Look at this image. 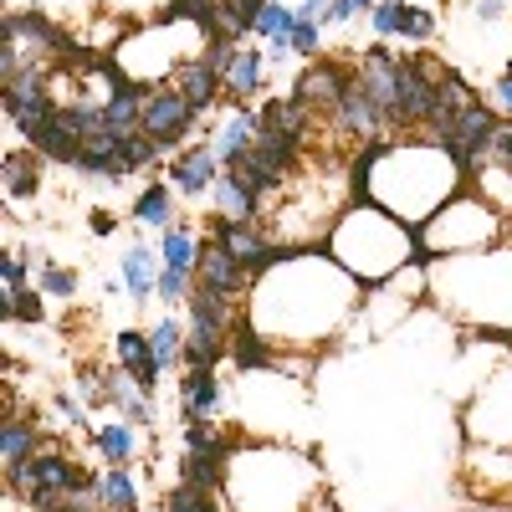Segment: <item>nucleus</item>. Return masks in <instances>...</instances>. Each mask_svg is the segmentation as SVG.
<instances>
[{
    "instance_id": "1",
    "label": "nucleus",
    "mask_w": 512,
    "mask_h": 512,
    "mask_svg": "<svg viewBox=\"0 0 512 512\" xmlns=\"http://www.w3.org/2000/svg\"><path fill=\"white\" fill-rule=\"evenodd\" d=\"M57 108L62 103L52 98V72L47 67H26L21 77L6 82V123H11V134H21L26 144L47 128V118Z\"/></svg>"
},
{
    "instance_id": "2",
    "label": "nucleus",
    "mask_w": 512,
    "mask_h": 512,
    "mask_svg": "<svg viewBox=\"0 0 512 512\" xmlns=\"http://www.w3.org/2000/svg\"><path fill=\"white\" fill-rule=\"evenodd\" d=\"M200 118H205V113H200L185 93H175V88H149V93H144V134H149L164 154H180V149L190 144V134H195Z\"/></svg>"
},
{
    "instance_id": "3",
    "label": "nucleus",
    "mask_w": 512,
    "mask_h": 512,
    "mask_svg": "<svg viewBox=\"0 0 512 512\" xmlns=\"http://www.w3.org/2000/svg\"><path fill=\"white\" fill-rule=\"evenodd\" d=\"M210 236H216L231 256H236V262L251 272V277H267L272 267H282L287 262V256L297 251V246H282V241H272L262 226H256V221H226V216H216V221H210L205 226Z\"/></svg>"
},
{
    "instance_id": "4",
    "label": "nucleus",
    "mask_w": 512,
    "mask_h": 512,
    "mask_svg": "<svg viewBox=\"0 0 512 512\" xmlns=\"http://www.w3.org/2000/svg\"><path fill=\"white\" fill-rule=\"evenodd\" d=\"M349 82H354V67H349V62H338V57H318V62H308L303 72H297L292 98L303 103L313 118H333V108L344 103V93H349Z\"/></svg>"
},
{
    "instance_id": "5",
    "label": "nucleus",
    "mask_w": 512,
    "mask_h": 512,
    "mask_svg": "<svg viewBox=\"0 0 512 512\" xmlns=\"http://www.w3.org/2000/svg\"><path fill=\"white\" fill-rule=\"evenodd\" d=\"M195 287H210V292H221V297H231V303H241V292L251 287V272L236 262V256L205 231V241H200V262H195Z\"/></svg>"
},
{
    "instance_id": "6",
    "label": "nucleus",
    "mask_w": 512,
    "mask_h": 512,
    "mask_svg": "<svg viewBox=\"0 0 512 512\" xmlns=\"http://www.w3.org/2000/svg\"><path fill=\"white\" fill-rule=\"evenodd\" d=\"M221 169L226 164L216 159V149H210V144H185L175 159H169V185H175L185 200H200V195L216 190Z\"/></svg>"
},
{
    "instance_id": "7",
    "label": "nucleus",
    "mask_w": 512,
    "mask_h": 512,
    "mask_svg": "<svg viewBox=\"0 0 512 512\" xmlns=\"http://www.w3.org/2000/svg\"><path fill=\"white\" fill-rule=\"evenodd\" d=\"M210 149H216V159L231 169L241 164L251 149H256V108L251 103H231L216 123V134H210Z\"/></svg>"
},
{
    "instance_id": "8",
    "label": "nucleus",
    "mask_w": 512,
    "mask_h": 512,
    "mask_svg": "<svg viewBox=\"0 0 512 512\" xmlns=\"http://www.w3.org/2000/svg\"><path fill=\"white\" fill-rule=\"evenodd\" d=\"M113 354H118V364L134 374V384L154 400L159 395V379H164V364H159V354H154V344H149V333L144 328H123L118 338H113Z\"/></svg>"
},
{
    "instance_id": "9",
    "label": "nucleus",
    "mask_w": 512,
    "mask_h": 512,
    "mask_svg": "<svg viewBox=\"0 0 512 512\" xmlns=\"http://www.w3.org/2000/svg\"><path fill=\"white\" fill-rule=\"evenodd\" d=\"M31 149L47 159V164H62V169L77 164V154H82V123H77L72 103H62V108L47 118V128H41V134L31 139Z\"/></svg>"
},
{
    "instance_id": "10",
    "label": "nucleus",
    "mask_w": 512,
    "mask_h": 512,
    "mask_svg": "<svg viewBox=\"0 0 512 512\" xmlns=\"http://www.w3.org/2000/svg\"><path fill=\"white\" fill-rule=\"evenodd\" d=\"M169 88L185 93L200 113H210V108L226 98V77H221L216 67H205V57H180L175 72H169Z\"/></svg>"
},
{
    "instance_id": "11",
    "label": "nucleus",
    "mask_w": 512,
    "mask_h": 512,
    "mask_svg": "<svg viewBox=\"0 0 512 512\" xmlns=\"http://www.w3.org/2000/svg\"><path fill=\"white\" fill-rule=\"evenodd\" d=\"M221 410V379L216 369H185L180 379V420L195 425V420H210Z\"/></svg>"
},
{
    "instance_id": "12",
    "label": "nucleus",
    "mask_w": 512,
    "mask_h": 512,
    "mask_svg": "<svg viewBox=\"0 0 512 512\" xmlns=\"http://www.w3.org/2000/svg\"><path fill=\"white\" fill-rule=\"evenodd\" d=\"M41 451V431H36V410H6L0 420V461H6V472L21 461H31Z\"/></svg>"
},
{
    "instance_id": "13",
    "label": "nucleus",
    "mask_w": 512,
    "mask_h": 512,
    "mask_svg": "<svg viewBox=\"0 0 512 512\" xmlns=\"http://www.w3.org/2000/svg\"><path fill=\"white\" fill-rule=\"evenodd\" d=\"M216 216H226V221H262V195H256L236 169H221V180H216Z\"/></svg>"
},
{
    "instance_id": "14",
    "label": "nucleus",
    "mask_w": 512,
    "mask_h": 512,
    "mask_svg": "<svg viewBox=\"0 0 512 512\" xmlns=\"http://www.w3.org/2000/svg\"><path fill=\"white\" fill-rule=\"evenodd\" d=\"M159 272H164V256L149 251L144 241L123 251V282H128V297H134V303H149V297L159 292Z\"/></svg>"
},
{
    "instance_id": "15",
    "label": "nucleus",
    "mask_w": 512,
    "mask_h": 512,
    "mask_svg": "<svg viewBox=\"0 0 512 512\" xmlns=\"http://www.w3.org/2000/svg\"><path fill=\"white\" fill-rule=\"evenodd\" d=\"M221 359H231V333H226V328H205V323H190L180 369H216Z\"/></svg>"
},
{
    "instance_id": "16",
    "label": "nucleus",
    "mask_w": 512,
    "mask_h": 512,
    "mask_svg": "<svg viewBox=\"0 0 512 512\" xmlns=\"http://www.w3.org/2000/svg\"><path fill=\"white\" fill-rule=\"evenodd\" d=\"M262 82H267V52H256V47H241L231 72H226V98L231 103H251L256 93H262Z\"/></svg>"
},
{
    "instance_id": "17",
    "label": "nucleus",
    "mask_w": 512,
    "mask_h": 512,
    "mask_svg": "<svg viewBox=\"0 0 512 512\" xmlns=\"http://www.w3.org/2000/svg\"><path fill=\"white\" fill-rule=\"evenodd\" d=\"M41 169H47V159H41L31 144L11 149L6 154V200H36L41 195Z\"/></svg>"
},
{
    "instance_id": "18",
    "label": "nucleus",
    "mask_w": 512,
    "mask_h": 512,
    "mask_svg": "<svg viewBox=\"0 0 512 512\" xmlns=\"http://www.w3.org/2000/svg\"><path fill=\"white\" fill-rule=\"evenodd\" d=\"M139 425H128L123 415L118 420H103L98 431H93V446H98V456H103V466H134V456H139Z\"/></svg>"
},
{
    "instance_id": "19",
    "label": "nucleus",
    "mask_w": 512,
    "mask_h": 512,
    "mask_svg": "<svg viewBox=\"0 0 512 512\" xmlns=\"http://www.w3.org/2000/svg\"><path fill=\"white\" fill-rule=\"evenodd\" d=\"M200 241H205V231H195V226H164L159 231V256H164V267H180V272H195V262H200Z\"/></svg>"
},
{
    "instance_id": "20",
    "label": "nucleus",
    "mask_w": 512,
    "mask_h": 512,
    "mask_svg": "<svg viewBox=\"0 0 512 512\" xmlns=\"http://www.w3.org/2000/svg\"><path fill=\"white\" fill-rule=\"evenodd\" d=\"M144 93H149V88H139V82H128V88H113V93L103 98L108 123L118 128V134H139V128H144Z\"/></svg>"
},
{
    "instance_id": "21",
    "label": "nucleus",
    "mask_w": 512,
    "mask_h": 512,
    "mask_svg": "<svg viewBox=\"0 0 512 512\" xmlns=\"http://www.w3.org/2000/svg\"><path fill=\"white\" fill-rule=\"evenodd\" d=\"M175 185H164V180H154V185H144L139 190V200H134V221L139 226H175Z\"/></svg>"
},
{
    "instance_id": "22",
    "label": "nucleus",
    "mask_w": 512,
    "mask_h": 512,
    "mask_svg": "<svg viewBox=\"0 0 512 512\" xmlns=\"http://www.w3.org/2000/svg\"><path fill=\"white\" fill-rule=\"evenodd\" d=\"M292 26H297V11H287L282 0H262V16H256V31L272 52H292Z\"/></svg>"
},
{
    "instance_id": "23",
    "label": "nucleus",
    "mask_w": 512,
    "mask_h": 512,
    "mask_svg": "<svg viewBox=\"0 0 512 512\" xmlns=\"http://www.w3.org/2000/svg\"><path fill=\"white\" fill-rule=\"evenodd\" d=\"M185 323L180 318H159L154 328H149V344H154V354H159V364L164 369H175L180 359H185Z\"/></svg>"
},
{
    "instance_id": "24",
    "label": "nucleus",
    "mask_w": 512,
    "mask_h": 512,
    "mask_svg": "<svg viewBox=\"0 0 512 512\" xmlns=\"http://www.w3.org/2000/svg\"><path fill=\"white\" fill-rule=\"evenodd\" d=\"M103 502L108 512H139V487L134 477H128V466H103Z\"/></svg>"
},
{
    "instance_id": "25",
    "label": "nucleus",
    "mask_w": 512,
    "mask_h": 512,
    "mask_svg": "<svg viewBox=\"0 0 512 512\" xmlns=\"http://www.w3.org/2000/svg\"><path fill=\"white\" fill-rule=\"evenodd\" d=\"M41 287H16L0 297V313H6V323H47V303H41Z\"/></svg>"
},
{
    "instance_id": "26",
    "label": "nucleus",
    "mask_w": 512,
    "mask_h": 512,
    "mask_svg": "<svg viewBox=\"0 0 512 512\" xmlns=\"http://www.w3.org/2000/svg\"><path fill=\"white\" fill-rule=\"evenodd\" d=\"M405 21H410V0H379V6L369 11V26H374L379 41L405 36Z\"/></svg>"
},
{
    "instance_id": "27",
    "label": "nucleus",
    "mask_w": 512,
    "mask_h": 512,
    "mask_svg": "<svg viewBox=\"0 0 512 512\" xmlns=\"http://www.w3.org/2000/svg\"><path fill=\"white\" fill-rule=\"evenodd\" d=\"M36 267H41V272H36V287L47 292V297H62V303H72V297H77V272H72V267H57L52 256H47V262H36Z\"/></svg>"
},
{
    "instance_id": "28",
    "label": "nucleus",
    "mask_w": 512,
    "mask_h": 512,
    "mask_svg": "<svg viewBox=\"0 0 512 512\" xmlns=\"http://www.w3.org/2000/svg\"><path fill=\"white\" fill-rule=\"evenodd\" d=\"M52 512H108V502H103V477L88 472V482H82L77 492H67Z\"/></svg>"
},
{
    "instance_id": "29",
    "label": "nucleus",
    "mask_w": 512,
    "mask_h": 512,
    "mask_svg": "<svg viewBox=\"0 0 512 512\" xmlns=\"http://www.w3.org/2000/svg\"><path fill=\"white\" fill-rule=\"evenodd\" d=\"M190 292H195V272H180V267H164L159 272V303L164 308H175V303H190Z\"/></svg>"
},
{
    "instance_id": "30",
    "label": "nucleus",
    "mask_w": 512,
    "mask_h": 512,
    "mask_svg": "<svg viewBox=\"0 0 512 512\" xmlns=\"http://www.w3.org/2000/svg\"><path fill=\"white\" fill-rule=\"evenodd\" d=\"M77 395L88 400V410H113V384L103 369H82L77 374Z\"/></svg>"
},
{
    "instance_id": "31",
    "label": "nucleus",
    "mask_w": 512,
    "mask_h": 512,
    "mask_svg": "<svg viewBox=\"0 0 512 512\" xmlns=\"http://www.w3.org/2000/svg\"><path fill=\"white\" fill-rule=\"evenodd\" d=\"M318 52H323V26L308 21V16H297V26H292V57L318 62Z\"/></svg>"
},
{
    "instance_id": "32",
    "label": "nucleus",
    "mask_w": 512,
    "mask_h": 512,
    "mask_svg": "<svg viewBox=\"0 0 512 512\" xmlns=\"http://www.w3.org/2000/svg\"><path fill=\"white\" fill-rule=\"evenodd\" d=\"M164 512H216V497H205L195 487H175L164 497Z\"/></svg>"
},
{
    "instance_id": "33",
    "label": "nucleus",
    "mask_w": 512,
    "mask_h": 512,
    "mask_svg": "<svg viewBox=\"0 0 512 512\" xmlns=\"http://www.w3.org/2000/svg\"><path fill=\"white\" fill-rule=\"evenodd\" d=\"M0 277H6V292H16V287H31V267H26V251H6L0 256Z\"/></svg>"
},
{
    "instance_id": "34",
    "label": "nucleus",
    "mask_w": 512,
    "mask_h": 512,
    "mask_svg": "<svg viewBox=\"0 0 512 512\" xmlns=\"http://www.w3.org/2000/svg\"><path fill=\"white\" fill-rule=\"evenodd\" d=\"M436 11H425V6H415V0H410V21H405V41H431L436 36Z\"/></svg>"
},
{
    "instance_id": "35",
    "label": "nucleus",
    "mask_w": 512,
    "mask_h": 512,
    "mask_svg": "<svg viewBox=\"0 0 512 512\" xmlns=\"http://www.w3.org/2000/svg\"><path fill=\"white\" fill-rule=\"evenodd\" d=\"M492 169H502V175L512 180V118H502V128H497V139H492V159H487Z\"/></svg>"
},
{
    "instance_id": "36",
    "label": "nucleus",
    "mask_w": 512,
    "mask_h": 512,
    "mask_svg": "<svg viewBox=\"0 0 512 512\" xmlns=\"http://www.w3.org/2000/svg\"><path fill=\"white\" fill-rule=\"evenodd\" d=\"M52 405H57V415H62L67 425H88V400H82V395L57 390V395H52Z\"/></svg>"
},
{
    "instance_id": "37",
    "label": "nucleus",
    "mask_w": 512,
    "mask_h": 512,
    "mask_svg": "<svg viewBox=\"0 0 512 512\" xmlns=\"http://www.w3.org/2000/svg\"><path fill=\"white\" fill-rule=\"evenodd\" d=\"M492 93H497V113L512 118V62L502 67V77H497V88H492Z\"/></svg>"
},
{
    "instance_id": "38",
    "label": "nucleus",
    "mask_w": 512,
    "mask_h": 512,
    "mask_svg": "<svg viewBox=\"0 0 512 512\" xmlns=\"http://www.w3.org/2000/svg\"><path fill=\"white\" fill-rule=\"evenodd\" d=\"M297 16H308L318 26H333V0H303V11H297Z\"/></svg>"
},
{
    "instance_id": "39",
    "label": "nucleus",
    "mask_w": 512,
    "mask_h": 512,
    "mask_svg": "<svg viewBox=\"0 0 512 512\" xmlns=\"http://www.w3.org/2000/svg\"><path fill=\"white\" fill-rule=\"evenodd\" d=\"M502 16H507L502 0H477V21H482V26H492V21H502Z\"/></svg>"
},
{
    "instance_id": "40",
    "label": "nucleus",
    "mask_w": 512,
    "mask_h": 512,
    "mask_svg": "<svg viewBox=\"0 0 512 512\" xmlns=\"http://www.w3.org/2000/svg\"><path fill=\"white\" fill-rule=\"evenodd\" d=\"M88 226H93V236H113V231H118L113 210H93V221H88Z\"/></svg>"
},
{
    "instance_id": "41",
    "label": "nucleus",
    "mask_w": 512,
    "mask_h": 512,
    "mask_svg": "<svg viewBox=\"0 0 512 512\" xmlns=\"http://www.w3.org/2000/svg\"><path fill=\"white\" fill-rule=\"evenodd\" d=\"M354 16H359L354 0H333V26H344V21H354Z\"/></svg>"
},
{
    "instance_id": "42",
    "label": "nucleus",
    "mask_w": 512,
    "mask_h": 512,
    "mask_svg": "<svg viewBox=\"0 0 512 512\" xmlns=\"http://www.w3.org/2000/svg\"><path fill=\"white\" fill-rule=\"evenodd\" d=\"M354 6H359V16H369V11L379 6V0H354Z\"/></svg>"
}]
</instances>
